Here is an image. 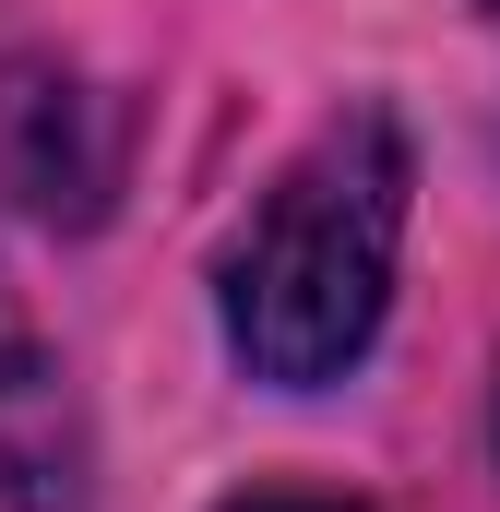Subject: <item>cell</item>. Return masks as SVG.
<instances>
[{
	"instance_id": "6da1fadb",
	"label": "cell",
	"mask_w": 500,
	"mask_h": 512,
	"mask_svg": "<svg viewBox=\"0 0 500 512\" xmlns=\"http://www.w3.org/2000/svg\"><path fill=\"white\" fill-rule=\"evenodd\" d=\"M405 191L417 155L393 108H346L239 227L227 251V358L274 393H322L370 358L393 310V251H405Z\"/></svg>"
},
{
	"instance_id": "7a4b0ae2",
	"label": "cell",
	"mask_w": 500,
	"mask_h": 512,
	"mask_svg": "<svg viewBox=\"0 0 500 512\" xmlns=\"http://www.w3.org/2000/svg\"><path fill=\"white\" fill-rule=\"evenodd\" d=\"M227 512H358V501H334V489H239Z\"/></svg>"
},
{
	"instance_id": "3957f363",
	"label": "cell",
	"mask_w": 500,
	"mask_h": 512,
	"mask_svg": "<svg viewBox=\"0 0 500 512\" xmlns=\"http://www.w3.org/2000/svg\"><path fill=\"white\" fill-rule=\"evenodd\" d=\"M489 441H500V393H489Z\"/></svg>"
},
{
	"instance_id": "277c9868",
	"label": "cell",
	"mask_w": 500,
	"mask_h": 512,
	"mask_svg": "<svg viewBox=\"0 0 500 512\" xmlns=\"http://www.w3.org/2000/svg\"><path fill=\"white\" fill-rule=\"evenodd\" d=\"M489 24H500V0H489Z\"/></svg>"
}]
</instances>
